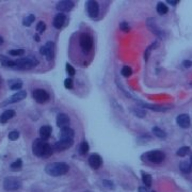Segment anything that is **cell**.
<instances>
[{"label":"cell","instance_id":"obj_1","mask_svg":"<svg viewBox=\"0 0 192 192\" xmlns=\"http://www.w3.org/2000/svg\"><path fill=\"white\" fill-rule=\"evenodd\" d=\"M32 152L37 157L41 158H46L52 154V148L50 144L47 143L43 139H36L32 144Z\"/></svg>","mask_w":192,"mask_h":192},{"label":"cell","instance_id":"obj_2","mask_svg":"<svg viewBox=\"0 0 192 192\" xmlns=\"http://www.w3.org/2000/svg\"><path fill=\"white\" fill-rule=\"evenodd\" d=\"M69 170V166L64 162H52L46 166L45 171L50 176H61L66 174Z\"/></svg>","mask_w":192,"mask_h":192},{"label":"cell","instance_id":"obj_3","mask_svg":"<svg viewBox=\"0 0 192 192\" xmlns=\"http://www.w3.org/2000/svg\"><path fill=\"white\" fill-rule=\"evenodd\" d=\"M14 62V66L13 68H17V69H29L32 68V67L36 66L39 64V61L33 58V57H27V58H21L15 60Z\"/></svg>","mask_w":192,"mask_h":192},{"label":"cell","instance_id":"obj_4","mask_svg":"<svg viewBox=\"0 0 192 192\" xmlns=\"http://www.w3.org/2000/svg\"><path fill=\"white\" fill-rule=\"evenodd\" d=\"M21 187V179H18L17 177H13V176H9L4 179L3 181V188L7 191H15L18 190Z\"/></svg>","mask_w":192,"mask_h":192},{"label":"cell","instance_id":"obj_5","mask_svg":"<svg viewBox=\"0 0 192 192\" xmlns=\"http://www.w3.org/2000/svg\"><path fill=\"white\" fill-rule=\"evenodd\" d=\"M146 159L148 161L153 163H160L162 162L166 158V155H164L163 152H160V151H152V152H148L144 155Z\"/></svg>","mask_w":192,"mask_h":192},{"label":"cell","instance_id":"obj_6","mask_svg":"<svg viewBox=\"0 0 192 192\" xmlns=\"http://www.w3.org/2000/svg\"><path fill=\"white\" fill-rule=\"evenodd\" d=\"M79 44H80V47L82 48V50L84 52H89L93 48V39H92L91 35L89 34H81L80 39H79Z\"/></svg>","mask_w":192,"mask_h":192},{"label":"cell","instance_id":"obj_7","mask_svg":"<svg viewBox=\"0 0 192 192\" xmlns=\"http://www.w3.org/2000/svg\"><path fill=\"white\" fill-rule=\"evenodd\" d=\"M73 143H74L73 139L61 138L58 142H56V144H54V149H56L57 152L65 151V149H68L69 148H72Z\"/></svg>","mask_w":192,"mask_h":192},{"label":"cell","instance_id":"obj_8","mask_svg":"<svg viewBox=\"0 0 192 192\" xmlns=\"http://www.w3.org/2000/svg\"><path fill=\"white\" fill-rule=\"evenodd\" d=\"M33 98L35 99L39 104H44L47 101H49V94L43 89H36L33 91Z\"/></svg>","mask_w":192,"mask_h":192},{"label":"cell","instance_id":"obj_9","mask_svg":"<svg viewBox=\"0 0 192 192\" xmlns=\"http://www.w3.org/2000/svg\"><path fill=\"white\" fill-rule=\"evenodd\" d=\"M87 11H88V14L91 18H96L99 13L98 3L96 1H93V0H90L87 2Z\"/></svg>","mask_w":192,"mask_h":192},{"label":"cell","instance_id":"obj_10","mask_svg":"<svg viewBox=\"0 0 192 192\" xmlns=\"http://www.w3.org/2000/svg\"><path fill=\"white\" fill-rule=\"evenodd\" d=\"M42 54H44L48 60H51L54 56V44L52 42H48L45 46L41 47V50H40Z\"/></svg>","mask_w":192,"mask_h":192},{"label":"cell","instance_id":"obj_11","mask_svg":"<svg viewBox=\"0 0 192 192\" xmlns=\"http://www.w3.org/2000/svg\"><path fill=\"white\" fill-rule=\"evenodd\" d=\"M101 163H103V159H101V157L98 154H92L89 157V164L94 170H97V169L101 168Z\"/></svg>","mask_w":192,"mask_h":192},{"label":"cell","instance_id":"obj_12","mask_svg":"<svg viewBox=\"0 0 192 192\" xmlns=\"http://www.w3.org/2000/svg\"><path fill=\"white\" fill-rule=\"evenodd\" d=\"M26 96H27V92H26V91H19V92H17V93H15L14 95H12V96L10 97V98L6 101V103L2 104V105L17 103V101H22L24 98H26Z\"/></svg>","mask_w":192,"mask_h":192},{"label":"cell","instance_id":"obj_13","mask_svg":"<svg viewBox=\"0 0 192 192\" xmlns=\"http://www.w3.org/2000/svg\"><path fill=\"white\" fill-rule=\"evenodd\" d=\"M75 3L71 0H64V1H60L58 4H57V9L59 10L60 12H68L71 11L74 7Z\"/></svg>","mask_w":192,"mask_h":192},{"label":"cell","instance_id":"obj_14","mask_svg":"<svg viewBox=\"0 0 192 192\" xmlns=\"http://www.w3.org/2000/svg\"><path fill=\"white\" fill-rule=\"evenodd\" d=\"M66 21H67V18H66V16L63 13L57 14L56 17L54 18V28L61 29L62 27H63L64 25L66 24Z\"/></svg>","mask_w":192,"mask_h":192},{"label":"cell","instance_id":"obj_15","mask_svg":"<svg viewBox=\"0 0 192 192\" xmlns=\"http://www.w3.org/2000/svg\"><path fill=\"white\" fill-rule=\"evenodd\" d=\"M69 124V118L68 115L65 113H60L57 116V126L60 127V128H64V127H67Z\"/></svg>","mask_w":192,"mask_h":192},{"label":"cell","instance_id":"obj_16","mask_svg":"<svg viewBox=\"0 0 192 192\" xmlns=\"http://www.w3.org/2000/svg\"><path fill=\"white\" fill-rule=\"evenodd\" d=\"M176 123L181 128H188L189 125H190V118H189L188 114H180L176 119Z\"/></svg>","mask_w":192,"mask_h":192},{"label":"cell","instance_id":"obj_17","mask_svg":"<svg viewBox=\"0 0 192 192\" xmlns=\"http://www.w3.org/2000/svg\"><path fill=\"white\" fill-rule=\"evenodd\" d=\"M15 116V111L12 110V109H9V110H6L3 113L0 115V123H7L9 119H11L12 118Z\"/></svg>","mask_w":192,"mask_h":192},{"label":"cell","instance_id":"obj_18","mask_svg":"<svg viewBox=\"0 0 192 192\" xmlns=\"http://www.w3.org/2000/svg\"><path fill=\"white\" fill-rule=\"evenodd\" d=\"M144 108L146 109H151L153 111H158V112H164V111H168L169 108L168 107H164V106H158V105H151V104H141Z\"/></svg>","mask_w":192,"mask_h":192},{"label":"cell","instance_id":"obj_19","mask_svg":"<svg viewBox=\"0 0 192 192\" xmlns=\"http://www.w3.org/2000/svg\"><path fill=\"white\" fill-rule=\"evenodd\" d=\"M40 134H41V139L46 141L51 134V127L47 126V125L42 126L41 129H40Z\"/></svg>","mask_w":192,"mask_h":192},{"label":"cell","instance_id":"obj_20","mask_svg":"<svg viewBox=\"0 0 192 192\" xmlns=\"http://www.w3.org/2000/svg\"><path fill=\"white\" fill-rule=\"evenodd\" d=\"M74 130L72 128H69L68 126L61 128V138H65V139H73L74 138Z\"/></svg>","mask_w":192,"mask_h":192},{"label":"cell","instance_id":"obj_21","mask_svg":"<svg viewBox=\"0 0 192 192\" xmlns=\"http://www.w3.org/2000/svg\"><path fill=\"white\" fill-rule=\"evenodd\" d=\"M148 28L152 30V31L154 32L155 34H157L159 37H163V33L160 31V30L158 29V27L156 26L155 24V21H153V19H148Z\"/></svg>","mask_w":192,"mask_h":192},{"label":"cell","instance_id":"obj_22","mask_svg":"<svg viewBox=\"0 0 192 192\" xmlns=\"http://www.w3.org/2000/svg\"><path fill=\"white\" fill-rule=\"evenodd\" d=\"M179 168H180V170L184 172V173H190L192 171V166L190 163V161H184V162L180 163V166H179Z\"/></svg>","mask_w":192,"mask_h":192},{"label":"cell","instance_id":"obj_23","mask_svg":"<svg viewBox=\"0 0 192 192\" xmlns=\"http://www.w3.org/2000/svg\"><path fill=\"white\" fill-rule=\"evenodd\" d=\"M10 84V89L13 90V91H17L22 87V82L21 80H11L9 82Z\"/></svg>","mask_w":192,"mask_h":192},{"label":"cell","instance_id":"obj_24","mask_svg":"<svg viewBox=\"0 0 192 192\" xmlns=\"http://www.w3.org/2000/svg\"><path fill=\"white\" fill-rule=\"evenodd\" d=\"M157 12H158V14L160 15H164L168 13V7L166 6L162 2H159L158 4H157Z\"/></svg>","mask_w":192,"mask_h":192},{"label":"cell","instance_id":"obj_25","mask_svg":"<svg viewBox=\"0 0 192 192\" xmlns=\"http://www.w3.org/2000/svg\"><path fill=\"white\" fill-rule=\"evenodd\" d=\"M131 111H133V113L134 115H137L138 118H144V116L146 115V112L144 109H141V108H133L131 109Z\"/></svg>","mask_w":192,"mask_h":192},{"label":"cell","instance_id":"obj_26","mask_svg":"<svg viewBox=\"0 0 192 192\" xmlns=\"http://www.w3.org/2000/svg\"><path fill=\"white\" fill-rule=\"evenodd\" d=\"M142 181H143V184L146 187L152 186V176L149 175V174L143 173L142 174Z\"/></svg>","mask_w":192,"mask_h":192},{"label":"cell","instance_id":"obj_27","mask_svg":"<svg viewBox=\"0 0 192 192\" xmlns=\"http://www.w3.org/2000/svg\"><path fill=\"white\" fill-rule=\"evenodd\" d=\"M153 133L155 134L156 137H158V138H166V133H164L162 129L159 128V127H154V128H153Z\"/></svg>","mask_w":192,"mask_h":192},{"label":"cell","instance_id":"obj_28","mask_svg":"<svg viewBox=\"0 0 192 192\" xmlns=\"http://www.w3.org/2000/svg\"><path fill=\"white\" fill-rule=\"evenodd\" d=\"M79 152H80L81 155H86L87 153L89 152V144L87 141H83L80 144V148H79Z\"/></svg>","mask_w":192,"mask_h":192},{"label":"cell","instance_id":"obj_29","mask_svg":"<svg viewBox=\"0 0 192 192\" xmlns=\"http://www.w3.org/2000/svg\"><path fill=\"white\" fill-rule=\"evenodd\" d=\"M157 46H158V43H157V42H155V43H154V44H152L151 46H149L148 48L146 49L145 54H144V60H145V61H148V57H149V54H151V51L153 50V49H155Z\"/></svg>","mask_w":192,"mask_h":192},{"label":"cell","instance_id":"obj_30","mask_svg":"<svg viewBox=\"0 0 192 192\" xmlns=\"http://www.w3.org/2000/svg\"><path fill=\"white\" fill-rule=\"evenodd\" d=\"M21 166H22V161L21 160V159H17L16 161H14V162L11 164V169H12L13 171L21 170Z\"/></svg>","mask_w":192,"mask_h":192},{"label":"cell","instance_id":"obj_31","mask_svg":"<svg viewBox=\"0 0 192 192\" xmlns=\"http://www.w3.org/2000/svg\"><path fill=\"white\" fill-rule=\"evenodd\" d=\"M34 19H35V16H34V15H32V14L28 15V16L24 19V26H27V27L31 26V24L34 21Z\"/></svg>","mask_w":192,"mask_h":192},{"label":"cell","instance_id":"obj_32","mask_svg":"<svg viewBox=\"0 0 192 192\" xmlns=\"http://www.w3.org/2000/svg\"><path fill=\"white\" fill-rule=\"evenodd\" d=\"M121 74L123 75L124 77H129L133 75V69H131V67H129V66H124L121 71Z\"/></svg>","mask_w":192,"mask_h":192},{"label":"cell","instance_id":"obj_33","mask_svg":"<svg viewBox=\"0 0 192 192\" xmlns=\"http://www.w3.org/2000/svg\"><path fill=\"white\" fill-rule=\"evenodd\" d=\"M189 152H190V148H189L188 146H184V148H180L178 149L177 153H176V155L180 156V157H184V156H186Z\"/></svg>","mask_w":192,"mask_h":192},{"label":"cell","instance_id":"obj_34","mask_svg":"<svg viewBox=\"0 0 192 192\" xmlns=\"http://www.w3.org/2000/svg\"><path fill=\"white\" fill-rule=\"evenodd\" d=\"M9 54L14 57H19V56H22L25 54V51L24 49H13V50H10Z\"/></svg>","mask_w":192,"mask_h":192},{"label":"cell","instance_id":"obj_35","mask_svg":"<svg viewBox=\"0 0 192 192\" xmlns=\"http://www.w3.org/2000/svg\"><path fill=\"white\" fill-rule=\"evenodd\" d=\"M46 30V25H45L44 21H40L39 24L36 25V31L39 33H43V32Z\"/></svg>","mask_w":192,"mask_h":192},{"label":"cell","instance_id":"obj_36","mask_svg":"<svg viewBox=\"0 0 192 192\" xmlns=\"http://www.w3.org/2000/svg\"><path fill=\"white\" fill-rule=\"evenodd\" d=\"M119 29H121L122 31H124V32H128L129 30H130V27H129L128 22L123 21V22H121V24H119Z\"/></svg>","mask_w":192,"mask_h":192},{"label":"cell","instance_id":"obj_37","mask_svg":"<svg viewBox=\"0 0 192 192\" xmlns=\"http://www.w3.org/2000/svg\"><path fill=\"white\" fill-rule=\"evenodd\" d=\"M18 138H19L18 131H11V133H9V139L11 141H15V140H17Z\"/></svg>","mask_w":192,"mask_h":192},{"label":"cell","instance_id":"obj_38","mask_svg":"<svg viewBox=\"0 0 192 192\" xmlns=\"http://www.w3.org/2000/svg\"><path fill=\"white\" fill-rule=\"evenodd\" d=\"M64 87H65L66 89H72L73 88V80H72L71 78L65 79V81H64Z\"/></svg>","mask_w":192,"mask_h":192},{"label":"cell","instance_id":"obj_39","mask_svg":"<svg viewBox=\"0 0 192 192\" xmlns=\"http://www.w3.org/2000/svg\"><path fill=\"white\" fill-rule=\"evenodd\" d=\"M66 72L68 73L69 76H74L75 75V68L71 64H66Z\"/></svg>","mask_w":192,"mask_h":192},{"label":"cell","instance_id":"obj_40","mask_svg":"<svg viewBox=\"0 0 192 192\" xmlns=\"http://www.w3.org/2000/svg\"><path fill=\"white\" fill-rule=\"evenodd\" d=\"M103 184L107 187V188H111V189L114 188L113 183H112V181H110V180H103Z\"/></svg>","mask_w":192,"mask_h":192},{"label":"cell","instance_id":"obj_41","mask_svg":"<svg viewBox=\"0 0 192 192\" xmlns=\"http://www.w3.org/2000/svg\"><path fill=\"white\" fill-rule=\"evenodd\" d=\"M184 66L185 67H191L192 66V61H190V60H186V61H184Z\"/></svg>","mask_w":192,"mask_h":192},{"label":"cell","instance_id":"obj_42","mask_svg":"<svg viewBox=\"0 0 192 192\" xmlns=\"http://www.w3.org/2000/svg\"><path fill=\"white\" fill-rule=\"evenodd\" d=\"M139 192H149L148 188H145V187H140L139 188Z\"/></svg>","mask_w":192,"mask_h":192},{"label":"cell","instance_id":"obj_43","mask_svg":"<svg viewBox=\"0 0 192 192\" xmlns=\"http://www.w3.org/2000/svg\"><path fill=\"white\" fill-rule=\"evenodd\" d=\"M168 2H169L170 4H172V6H176V4L178 3V1H172V0H169Z\"/></svg>","mask_w":192,"mask_h":192},{"label":"cell","instance_id":"obj_44","mask_svg":"<svg viewBox=\"0 0 192 192\" xmlns=\"http://www.w3.org/2000/svg\"><path fill=\"white\" fill-rule=\"evenodd\" d=\"M34 39L36 40V42H40V36L37 35V34H35V35H34Z\"/></svg>","mask_w":192,"mask_h":192},{"label":"cell","instance_id":"obj_45","mask_svg":"<svg viewBox=\"0 0 192 192\" xmlns=\"http://www.w3.org/2000/svg\"><path fill=\"white\" fill-rule=\"evenodd\" d=\"M2 44H3V39L0 36V45H2Z\"/></svg>","mask_w":192,"mask_h":192},{"label":"cell","instance_id":"obj_46","mask_svg":"<svg viewBox=\"0 0 192 192\" xmlns=\"http://www.w3.org/2000/svg\"><path fill=\"white\" fill-rule=\"evenodd\" d=\"M190 163H191V166H192V156H191V158H190Z\"/></svg>","mask_w":192,"mask_h":192}]
</instances>
